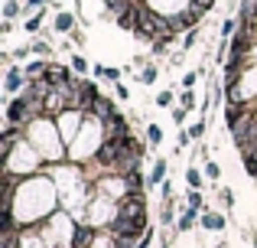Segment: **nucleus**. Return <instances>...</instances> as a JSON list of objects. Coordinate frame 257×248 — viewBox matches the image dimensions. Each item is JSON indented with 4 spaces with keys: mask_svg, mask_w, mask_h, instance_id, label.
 Here are the masks:
<instances>
[{
    "mask_svg": "<svg viewBox=\"0 0 257 248\" xmlns=\"http://www.w3.org/2000/svg\"><path fill=\"white\" fill-rule=\"evenodd\" d=\"M56 203H59L56 180L46 177V173H33V177L20 180L17 193H13L10 212L17 216L20 229H33V225H43L56 212Z\"/></svg>",
    "mask_w": 257,
    "mask_h": 248,
    "instance_id": "f257e3e1",
    "label": "nucleus"
},
{
    "mask_svg": "<svg viewBox=\"0 0 257 248\" xmlns=\"http://www.w3.org/2000/svg\"><path fill=\"white\" fill-rule=\"evenodd\" d=\"M26 140L39 150V157H43L46 163H62V160H69V144H65L62 134H59L56 118L43 115L33 124H26Z\"/></svg>",
    "mask_w": 257,
    "mask_h": 248,
    "instance_id": "f03ea898",
    "label": "nucleus"
},
{
    "mask_svg": "<svg viewBox=\"0 0 257 248\" xmlns=\"http://www.w3.org/2000/svg\"><path fill=\"white\" fill-rule=\"evenodd\" d=\"M0 170L4 173H17V177H33V173L43 170V157H39V150L23 137L7 157H0Z\"/></svg>",
    "mask_w": 257,
    "mask_h": 248,
    "instance_id": "7ed1b4c3",
    "label": "nucleus"
},
{
    "mask_svg": "<svg viewBox=\"0 0 257 248\" xmlns=\"http://www.w3.org/2000/svg\"><path fill=\"white\" fill-rule=\"evenodd\" d=\"M85 118H88V115H82V111H78V108H65L62 115L56 118V124H59V134H62V140H65V144H69V147L75 144L78 131H82V127H85Z\"/></svg>",
    "mask_w": 257,
    "mask_h": 248,
    "instance_id": "20e7f679",
    "label": "nucleus"
},
{
    "mask_svg": "<svg viewBox=\"0 0 257 248\" xmlns=\"http://www.w3.org/2000/svg\"><path fill=\"white\" fill-rule=\"evenodd\" d=\"M150 10H157L160 17H166V20H173V17H179V13H186L189 7H192V0H144Z\"/></svg>",
    "mask_w": 257,
    "mask_h": 248,
    "instance_id": "39448f33",
    "label": "nucleus"
},
{
    "mask_svg": "<svg viewBox=\"0 0 257 248\" xmlns=\"http://www.w3.org/2000/svg\"><path fill=\"white\" fill-rule=\"evenodd\" d=\"M26 82H30V78H26V72L20 69V65H10V69H7V82H4V89L10 92V95H23Z\"/></svg>",
    "mask_w": 257,
    "mask_h": 248,
    "instance_id": "423d86ee",
    "label": "nucleus"
},
{
    "mask_svg": "<svg viewBox=\"0 0 257 248\" xmlns=\"http://www.w3.org/2000/svg\"><path fill=\"white\" fill-rule=\"evenodd\" d=\"M94 225H88V222H78L75 225V235H72V248H91V242H94Z\"/></svg>",
    "mask_w": 257,
    "mask_h": 248,
    "instance_id": "0eeeda50",
    "label": "nucleus"
},
{
    "mask_svg": "<svg viewBox=\"0 0 257 248\" xmlns=\"http://www.w3.org/2000/svg\"><path fill=\"white\" fill-rule=\"evenodd\" d=\"M114 115H120L117 105H114L107 95H101V98H98V105H94V118H101V121H111Z\"/></svg>",
    "mask_w": 257,
    "mask_h": 248,
    "instance_id": "6e6552de",
    "label": "nucleus"
},
{
    "mask_svg": "<svg viewBox=\"0 0 257 248\" xmlns=\"http://www.w3.org/2000/svg\"><path fill=\"white\" fill-rule=\"evenodd\" d=\"M199 219H202V216H199V209H192V206H182L179 219H176V229H179V232H189L195 222H199Z\"/></svg>",
    "mask_w": 257,
    "mask_h": 248,
    "instance_id": "1a4fd4ad",
    "label": "nucleus"
},
{
    "mask_svg": "<svg viewBox=\"0 0 257 248\" xmlns=\"http://www.w3.org/2000/svg\"><path fill=\"white\" fill-rule=\"evenodd\" d=\"M52 30H56V33H72V30H75V13L59 10L56 20H52Z\"/></svg>",
    "mask_w": 257,
    "mask_h": 248,
    "instance_id": "9d476101",
    "label": "nucleus"
},
{
    "mask_svg": "<svg viewBox=\"0 0 257 248\" xmlns=\"http://www.w3.org/2000/svg\"><path fill=\"white\" fill-rule=\"evenodd\" d=\"M199 225H202V229H212V232H221V229L228 225V219L221 216V212H202Z\"/></svg>",
    "mask_w": 257,
    "mask_h": 248,
    "instance_id": "9b49d317",
    "label": "nucleus"
},
{
    "mask_svg": "<svg viewBox=\"0 0 257 248\" xmlns=\"http://www.w3.org/2000/svg\"><path fill=\"white\" fill-rule=\"evenodd\" d=\"M166 167H170V163H166V160L160 157L157 163H153L150 177H147V186H163V183H166Z\"/></svg>",
    "mask_w": 257,
    "mask_h": 248,
    "instance_id": "f8f14e48",
    "label": "nucleus"
},
{
    "mask_svg": "<svg viewBox=\"0 0 257 248\" xmlns=\"http://www.w3.org/2000/svg\"><path fill=\"white\" fill-rule=\"evenodd\" d=\"M43 17H46V10H36V13H33V17L23 23V30H26V33H39V26H43Z\"/></svg>",
    "mask_w": 257,
    "mask_h": 248,
    "instance_id": "ddd939ff",
    "label": "nucleus"
},
{
    "mask_svg": "<svg viewBox=\"0 0 257 248\" xmlns=\"http://www.w3.org/2000/svg\"><path fill=\"white\" fill-rule=\"evenodd\" d=\"M147 140H150L153 147H160L163 144V127L160 124H147Z\"/></svg>",
    "mask_w": 257,
    "mask_h": 248,
    "instance_id": "4468645a",
    "label": "nucleus"
},
{
    "mask_svg": "<svg viewBox=\"0 0 257 248\" xmlns=\"http://www.w3.org/2000/svg\"><path fill=\"white\" fill-rule=\"evenodd\" d=\"M186 183H189V190H202V170L189 167L186 170Z\"/></svg>",
    "mask_w": 257,
    "mask_h": 248,
    "instance_id": "2eb2a0df",
    "label": "nucleus"
},
{
    "mask_svg": "<svg viewBox=\"0 0 257 248\" xmlns=\"http://www.w3.org/2000/svg\"><path fill=\"white\" fill-rule=\"evenodd\" d=\"M20 13H23V7H20V0H7V4H4V20H17Z\"/></svg>",
    "mask_w": 257,
    "mask_h": 248,
    "instance_id": "dca6fc26",
    "label": "nucleus"
},
{
    "mask_svg": "<svg viewBox=\"0 0 257 248\" xmlns=\"http://www.w3.org/2000/svg\"><path fill=\"white\" fill-rule=\"evenodd\" d=\"M157 78H160V69H157V65H144V72H140V82H144V85H153Z\"/></svg>",
    "mask_w": 257,
    "mask_h": 248,
    "instance_id": "f3484780",
    "label": "nucleus"
},
{
    "mask_svg": "<svg viewBox=\"0 0 257 248\" xmlns=\"http://www.w3.org/2000/svg\"><path fill=\"white\" fill-rule=\"evenodd\" d=\"M202 173H205V177L212 180V183H218V177H221V167L215 163V160H205V170H202Z\"/></svg>",
    "mask_w": 257,
    "mask_h": 248,
    "instance_id": "a211bd4d",
    "label": "nucleus"
},
{
    "mask_svg": "<svg viewBox=\"0 0 257 248\" xmlns=\"http://www.w3.org/2000/svg\"><path fill=\"white\" fill-rule=\"evenodd\" d=\"M69 62H72V69H75L78 75H85V72H88V59L82 56V52H75V56H72Z\"/></svg>",
    "mask_w": 257,
    "mask_h": 248,
    "instance_id": "6ab92c4d",
    "label": "nucleus"
},
{
    "mask_svg": "<svg viewBox=\"0 0 257 248\" xmlns=\"http://www.w3.org/2000/svg\"><path fill=\"white\" fill-rule=\"evenodd\" d=\"M179 105H182L186 111H192V108H195V92H192V89H182V95H179Z\"/></svg>",
    "mask_w": 257,
    "mask_h": 248,
    "instance_id": "aec40b11",
    "label": "nucleus"
},
{
    "mask_svg": "<svg viewBox=\"0 0 257 248\" xmlns=\"http://www.w3.org/2000/svg\"><path fill=\"white\" fill-rule=\"evenodd\" d=\"M195 43H199V26H195V30H189L186 36H182V52H189Z\"/></svg>",
    "mask_w": 257,
    "mask_h": 248,
    "instance_id": "412c9836",
    "label": "nucleus"
},
{
    "mask_svg": "<svg viewBox=\"0 0 257 248\" xmlns=\"http://www.w3.org/2000/svg\"><path fill=\"white\" fill-rule=\"evenodd\" d=\"M173 92L170 89H166V92H160V95H157V108H176V105H173Z\"/></svg>",
    "mask_w": 257,
    "mask_h": 248,
    "instance_id": "4be33fe9",
    "label": "nucleus"
},
{
    "mask_svg": "<svg viewBox=\"0 0 257 248\" xmlns=\"http://www.w3.org/2000/svg\"><path fill=\"white\" fill-rule=\"evenodd\" d=\"M186 206H192V209H202V190H189V193H186Z\"/></svg>",
    "mask_w": 257,
    "mask_h": 248,
    "instance_id": "5701e85b",
    "label": "nucleus"
},
{
    "mask_svg": "<svg viewBox=\"0 0 257 248\" xmlns=\"http://www.w3.org/2000/svg\"><path fill=\"white\" fill-rule=\"evenodd\" d=\"M189 144H192V134H189L186 127H182V131L176 134V147H179V150H182V147H189Z\"/></svg>",
    "mask_w": 257,
    "mask_h": 248,
    "instance_id": "b1692460",
    "label": "nucleus"
},
{
    "mask_svg": "<svg viewBox=\"0 0 257 248\" xmlns=\"http://www.w3.org/2000/svg\"><path fill=\"white\" fill-rule=\"evenodd\" d=\"M33 52H36L39 59H46L49 56V43H46V39H36V43H33Z\"/></svg>",
    "mask_w": 257,
    "mask_h": 248,
    "instance_id": "393cba45",
    "label": "nucleus"
},
{
    "mask_svg": "<svg viewBox=\"0 0 257 248\" xmlns=\"http://www.w3.org/2000/svg\"><path fill=\"white\" fill-rule=\"evenodd\" d=\"M114 95H117V102H127V98H131V89H127L124 82H114Z\"/></svg>",
    "mask_w": 257,
    "mask_h": 248,
    "instance_id": "a878e982",
    "label": "nucleus"
},
{
    "mask_svg": "<svg viewBox=\"0 0 257 248\" xmlns=\"http://www.w3.org/2000/svg\"><path fill=\"white\" fill-rule=\"evenodd\" d=\"M189 134H192V140H202L205 137V121H195L192 127H189Z\"/></svg>",
    "mask_w": 257,
    "mask_h": 248,
    "instance_id": "bb28decb",
    "label": "nucleus"
},
{
    "mask_svg": "<svg viewBox=\"0 0 257 248\" xmlns=\"http://www.w3.org/2000/svg\"><path fill=\"white\" fill-rule=\"evenodd\" d=\"M199 78H202V72H186V75H182V89H192Z\"/></svg>",
    "mask_w": 257,
    "mask_h": 248,
    "instance_id": "cd10ccee",
    "label": "nucleus"
},
{
    "mask_svg": "<svg viewBox=\"0 0 257 248\" xmlns=\"http://www.w3.org/2000/svg\"><path fill=\"white\" fill-rule=\"evenodd\" d=\"M244 170L251 180H257V157H244Z\"/></svg>",
    "mask_w": 257,
    "mask_h": 248,
    "instance_id": "c85d7f7f",
    "label": "nucleus"
},
{
    "mask_svg": "<svg viewBox=\"0 0 257 248\" xmlns=\"http://www.w3.org/2000/svg\"><path fill=\"white\" fill-rule=\"evenodd\" d=\"M186 115H189V111L182 108V105H176V108H173V124H179V127H182V121H186Z\"/></svg>",
    "mask_w": 257,
    "mask_h": 248,
    "instance_id": "c756f323",
    "label": "nucleus"
},
{
    "mask_svg": "<svg viewBox=\"0 0 257 248\" xmlns=\"http://www.w3.org/2000/svg\"><path fill=\"white\" fill-rule=\"evenodd\" d=\"M30 52H33V46H20V49H13V52H10V59H17V62H20V59H26Z\"/></svg>",
    "mask_w": 257,
    "mask_h": 248,
    "instance_id": "7c9ffc66",
    "label": "nucleus"
},
{
    "mask_svg": "<svg viewBox=\"0 0 257 248\" xmlns=\"http://www.w3.org/2000/svg\"><path fill=\"white\" fill-rule=\"evenodd\" d=\"M101 78H107V82H120V69H111V65H104V75Z\"/></svg>",
    "mask_w": 257,
    "mask_h": 248,
    "instance_id": "2f4dec72",
    "label": "nucleus"
},
{
    "mask_svg": "<svg viewBox=\"0 0 257 248\" xmlns=\"http://www.w3.org/2000/svg\"><path fill=\"white\" fill-rule=\"evenodd\" d=\"M150 242H153V229H147V232H144V238L137 242V248H150Z\"/></svg>",
    "mask_w": 257,
    "mask_h": 248,
    "instance_id": "473e14b6",
    "label": "nucleus"
},
{
    "mask_svg": "<svg viewBox=\"0 0 257 248\" xmlns=\"http://www.w3.org/2000/svg\"><path fill=\"white\" fill-rule=\"evenodd\" d=\"M221 193V206H234V196H231V190H218Z\"/></svg>",
    "mask_w": 257,
    "mask_h": 248,
    "instance_id": "72a5a7b5",
    "label": "nucleus"
},
{
    "mask_svg": "<svg viewBox=\"0 0 257 248\" xmlns=\"http://www.w3.org/2000/svg\"><path fill=\"white\" fill-rule=\"evenodd\" d=\"M69 36H72V43H78V46H82V43H85V33H82V30H72V33H69Z\"/></svg>",
    "mask_w": 257,
    "mask_h": 248,
    "instance_id": "f704fd0d",
    "label": "nucleus"
},
{
    "mask_svg": "<svg viewBox=\"0 0 257 248\" xmlns=\"http://www.w3.org/2000/svg\"><path fill=\"white\" fill-rule=\"evenodd\" d=\"M0 33H4V36H7V33H13V20H4V26H0Z\"/></svg>",
    "mask_w": 257,
    "mask_h": 248,
    "instance_id": "c9c22d12",
    "label": "nucleus"
},
{
    "mask_svg": "<svg viewBox=\"0 0 257 248\" xmlns=\"http://www.w3.org/2000/svg\"><path fill=\"white\" fill-rule=\"evenodd\" d=\"M254 30H257V23H254Z\"/></svg>",
    "mask_w": 257,
    "mask_h": 248,
    "instance_id": "e433bc0d",
    "label": "nucleus"
}]
</instances>
